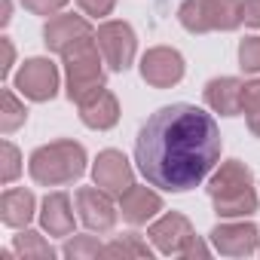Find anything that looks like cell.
<instances>
[{"mask_svg": "<svg viewBox=\"0 0 260 260\" xmlns=\"http://www.w3.org/2000/svg\"><path fill=\"white\" fill-rule=\"evenodd\" d=\"M98 251H101V248H98L95 242H89V239H80V242H71V245L64 248V254H71V257H74V254H98Z\"/></svg>", "mask_w": 260, "mask_h": 260, "instance_id": "obj_23", "label": "cell"}, {"mask_svg": "<svg viewBox=\"0 0 260 260\" xmlns=\"http://www.w3.org/2000/svg\"><path fill=\"white\" fill-rule=\"evenodd\" d=\"M95 184L113 196H122L132 187V169H128L125 156L116 150H104L95 162Z\"/></svg>", "mask_w": 260, "mask_h": 260, "instance_id": "obj_8", "label": "cell"}, {"mask_svg": "<svg viewBox=\"0 0 260 260\" xmlns=\"http://www.w3.org/2000/svg\"><path fill=\"white\" fill-rule=\"evenodd\" d=\"M248 125H251L254 135H260V110H251V113H248Z\"/></svg>", "mask_w": 260, "mask_h": 260, "instance_id": "obj_25", "label": "cell"}, {"mask_svg": "<svg viewBox=\"0 0 260 260\" xmlns=\"http://www.w3.org/2000/svg\"><path fill=\"white\" fill-rule=\"evenodd\" d=\"M220 159V128L196 104L159 107L138 132L135 162L150 187L187 193Z\"/></svg>", "mask_w": 260, "mask_h": 260, "instance_id": "obj_1", "label": "cell"}, {"mask_svg": "<svg viewBox=\"0 0 260 260\" xmlns=\"http://www.w3.org/2000/svg\"><path fill=\"white\" fill-rule=\"evenodd\" d=\"M43 208H46V211H43V223H46L49 233H58V236L71 233V226H74V214L68 211L71 205H68V196H64V193L49 196Z\"/></svg>", "mask_w": 260, "mask_h": 260, "instance_id": "obj_17", "label": "cell"}, {"mask_svg": "<svg viewBox=\"0 0 260 260\" xmlns=\"http://www.w3.org/2000/svg\"><path fill=\"white\" fill-rule=\"evenodd\" d=\"M64 55H68V95L83 101L92 92H98L104 83V71H101L98 52L92 49V43L83 40L74 49H68Z\"/></svg>", "mask_w": 260, "mask_h": 260, "instance_id": "obj_5", "label": "cell"}, {"mask_svg": "<svg viewBox=\"0 0 260 260\" xmlns=\"http://www.w3.org/2000/svg\"><path fill=\"white\" fill-rule=\"evenodd\" d=\"M242 110H245V113L260 110V80H254V83H248V86L242 89Z\"/></svg>", "mask_w": 260, "mask_h": 260, "instance_id": "obj_20", "label": "cell"}, {"mask_svg": "<svg viewBox=\"0 0 260 260\" xmlns=\"http://www.w3.org/2000/svg\"><path fill=\"white\" fill-rule=\"evenodd\" d=\"M242 22L260 28V0H245L242 4Z\"/></svg>", "mask_w": 260, "mask_h": 260, "instance_id": "obj_21", "label": "cell"}, {"mask_svg": "<svg viewBox=\"0 0 260 260\" xmlns=\"http://www.w3.org/2000/svg\"><path fill=\"white\" fill-rule=\"evenodd\" d=\"M83 162H86L83 147L80 144H71V141H61V144H52V147L37 150L34 159H31V172L43 184H61V181L77 178L83 172Z\"/></svg>", "mask_w": 260, "mask_h": 260, "instance_id": "obj_4", "label": "cell"}, {"mask_svg": "<svg viewBox=\"0 0 260 260\" xmlns=\"http://www.w3.org/2000/svg\"><path fill=\"white\" fill-rule=\"evenodd\" d=\"M80 7L89 13V16H107L113 10V0H80Z\"/></svg>", "mask_w": 260, "mask_h": 260, "instance_id": "obj_22", "label": "cell"}, {"mask_svg": "<svg viewBox=\"0 0 260 260\" xmlns=\"http://www.w3.org/2000/svg\"><path fill=\"white\" fill-rule=\"evenodd\" d=\"M77 202H80V217H83L86 226H92V230H110L113 226L116 211H113V205H110V199L104 193H98V190H80Z\"/></svg>", "mask_w": 260, "mask_h": 260, "instance_id": "obj_14", "label": "cell"}, {"mask_svg": "<svg viewBox=\"0 0 260 260\" xmlns=\"http://www.w3.org/2000/svg\"><path fill=\"white\" fill-rule=\"evenodd\" d=\"M95 40H98V49H101L104 61L113 71H125L128 64H132V58H135V34H132L128 25L107 22V25L98 28Z\"/></svg>", "mask_w": 260, "mask_h": 260, "instance_id": "obj_6", "label": "cell"}, {"mask_svg": "<svg viewBox=\"0 0 260 260\" xmlns=\"http://www.w3.org/2000/svg\"><path fill=\"white\" fill-rule=\"evenodd\" d=\"M159 208H162L159 196L150 193L147 187H135V184H132V187L122 193V217H125L128 223H147Z\"/></svg>", "mask_w": 260, "mask_h": 260, "instance_id": "obj_15", "label": "cell"}, {"mask_svg": "<svg viewBox=\"0 0 260 260\" xmlns=\"http://www.w3.org/2000/svg\"><path fill=\"white\" fill-rule=\"evenodd\" d=\"M150 239L156 242L159 251H166V254H172V251L181 254V251L187 248V242L193 239V230H190L187 217H181V214H166L159 223H153Z\"/></svg>", "mask_w": 260, "mask_h": 260, "instance_id": "obj_10", "label": "cell"}, {"mask_svg": "<svg viewBox=\"0 0 260 260\" xmlns=\"http://www.w3.org/2000/svg\"><path fill=\"white\" fill-rule=\"evenodd\" d=\"M107 254H138V257H144V254H150L147 251V245H141L135 236H128V239H119V242H113L110 248H104Z\"/></svg>", "mask_w": 260, "mask_h": 260, "instance_id": "obj_19", "label": "cell"}, {"mask_svg": "<svg viewBox=\"0 0 260 260\" xmlns=\"http://www.w3.org/2000/svg\"><path fill=\"white\" fill-rule=\"evenodd\" d=\"M217 214L223 217H239V214H251L257 208V196L251 190V172L242 162H226L220 166V172L211 178L208 187Z\"/></svg>", "mask_w": 260, "mask_h": 260, "instance_id": "obj_2", "label": "cell"}, {"mask_svg": "<svg viewBox=\"0 0 260 260\" xmlns=\"http://www.w3.org/2000/svg\"><path fill=\"white\" fill-rule=\"evenodd\" d=\"M19 86L25 95L43 101V98H52L55 95V86H58V77H55V68L43 58H34L25 64V71L19 74Z\"/></svg>", "mask_w": 260, "mask_h": 260, "instance_id": "obj_9", "label": "cell"}, {"mask_svg": "<svg viewBox=\"0 0 260 260\" xmlns=\"http://www.w3.org/2000/svg\"><path fill=\"white\" fill-rule=\"evenodd\" d=\"M181 22L193 34L214 31V28L230 31L242 22V4L239 0H184Z\"/></svg>", "mask_w": 260, "mask_h": 260, "instance_id": "obj_3", "label": "cell"}, {"mask_svg": "<svg viewBox=\"0 0 260 260\" xmlns=\"http://www.w3.org/2000/svg\"><path fill=\"white\" fill-rule=\"evenodd\" d=\"M89 37H92V28L83 19H74V16H61V19L46 25V46H52L58 52H68V49H74L77 43H83Z\"/></svg>", "mask_w": 260, "mask_h": 260, "instance_id": "obj_11", "label": "cell"}, {"mask_svg": "<svg viewBox=\"0 0 260 260\" xmlns=\"http://www.w3.org/2000/svg\"><path fill=\"white\" fill-rule=\"evenodd\" d=\"M217 251L223 254H251L257 248V226L254 223H223L211 233Z\"/></svg>", "mask_w": 260, "mask_h": 260, "instance_id": "obj_12", "label": "cell"}, {"mask_svg": "<svg viewBox=\"0 0 260 260\" xmlns=\"http://www.w3.org/2000/svg\"><path fill=\"white\" fill-rule=\"evenodd\" d=\"M239 61H242V71H248V74H257V71H260V37L242 40V46H239Z\"/></svg>", "mask_w": 260, "mask_h": 260, "instance_id": "obj_18", "label": "cell"}, {"mask_svg": "<svg viewBox=\"0 0 260 260\" xmlns=\"http://www.w3.org/2000/svg\"><path fill=\"white\" fill-rule=\"evenodd\" d=\"M25 4L31 10H37V13H52V10H58L64 4V0H25Z\"/></svg>", "mask_w": 260, "mask_h": 260, "instance_id": "obj_24", "label": "cell"}, {"mask_svg": "<svg viewBox=\"0 0 260 260\" xmlns=\"http://www.w3.org/2000/svg\"><path fill=\"white\" fill-rule=\"evenodd\" d=\"M242 83L239 80H233V77H220V80H211L208 86H205V101L217 110V113H223V116H236V113H242Z\"/></svg>", "mask_w": 260, "mask_h": 260, "instance_id": "obj_13", "label": "cell"}, {"mask_svg": "<svg viewBox=\"0 0 260 260\" xmlns=\"http://www.w3.org/2000/svg\"><path fill=\"white\" fill-rule=\"evenodd\" d=\"M141 74H144L147 83L166 89V86H175L184 77V61L175 49H150L141 61Z\"/></svg>", "mask_w": 260, "mask_h": 260, "instance_id": "obj_7", "label": "cell"}, {"mask_svg": "<svg viewBox=\"0 0 260 260\" xmlns=\"http://www.w3.org/2000/svg\"><path fill=\"white\" fill-rule=\"evenodd\" d=\"M80 110H83V122L92 125V128H110L116 122V116H119L116 98L110 92H104V89H98L89 98H83L80 101Z\"/></svg>", "mask_w": 260, "mask_h": 260, "instance_id": "obj_16", "label": "cell"}]
</instances>
